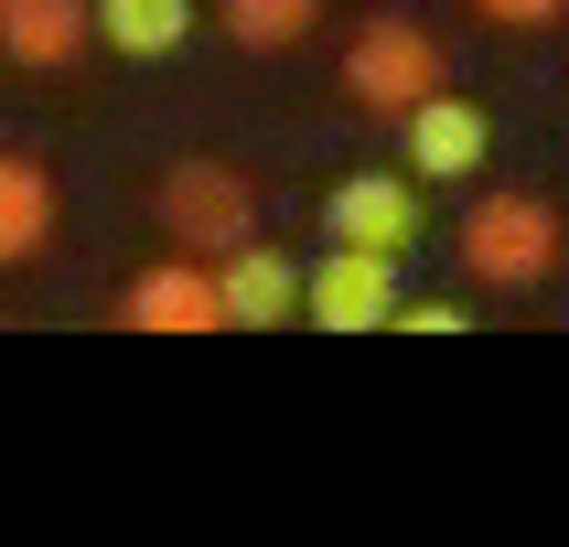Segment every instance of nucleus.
Returning a JSON list of instances; mask_svg holds the SVG:
<instances>
[{"mask_svg":"<svg viewBox=\"0 0 569 547\" xmlns=\"http://www.w3.org/2000/svg\"><path fill=\"white\" fill-rule=\"evenodd\" d=\"M54 215H64L54 172H43L32 151H11V140H0V269H32V257L54 247Z\"/></svg>","mask_w":569,"mask_h":547,"instance_id":"nucleus-10","label":"nucleus"},{"mask_svg":"<svg viewBox=\"0 0 569 547\" xmlns=\"http://www.w3.org/2000/svg\"><path fill=\"white\" fill-rule=\"evenodd\" d=\"M216 301H226V333H280L290 312H301V257L280 247H226L216 257Z\"/></svg>","mask_w":569,"mask_h":547,"instance_id":"nucleus-8","label":"nucleus"},{"mask_svg":"<svg viewBox=\"0 0 569 547\" xmlns=\"http://www.w3.org/2000/svg\"><path fill=\"white\" fill-rule=\"evenodd\" d=\"M462 269H473V290H548L559 280V204L548 193H483L473 215H462Z\"/></svg>","mask_w":569,"mask_h":547,"instance_id":"nucleus-2","label":"nucleus"},{"mask_svg":"<svg viewBox=\"0 0 569 547\" xmlns=\"http://www.w3.org/2000/svg\"><path fill=\"white\" fill-rule=\"evenodd\" d=\"M119 322L129 333H226V301H216V257H161L119 290Z\"/></svg>","mask_w":569,"mask_h":547,"instance_id":"nucleus-7","label":"nucleus"},{"mask_svg":"<svg viewBox=\"0 0 569 547\" xmlns=\"http://www.w3.org/2000/svg\"><path fill=\"white\" fill-rule=\"evenodd\" d=\"M226 43H248V54H280V43H301V32L322 22V0H216Z\"/></svg>","mask_w":569,"mask_h":547,"instance_id":"nucleus-12","label":"nucleus"},{"mask_svg":"<svg viewBox=\"0 0 569 547\" xmlns=\"http://www.w3.org/2000/svg\"><path fill=\"white\" fill-rule=\"evenodd\" d=\"M473 11H483V22H506V32H548L569 0H473Z\"/></svg>","mask_w":569,"mask_h":547,"instance_id":"nucleus-14","label":"nucleus"},{"mask_svg":"<svg viewBox=\"0 0 569 547\" xmlns=\"http://www.w3.org/2000/svg\"><path fill=\"white\" fill-rule=\"evenodd\" d=\"M151 215H161V236H172L183 257H226V247H248V236H258V193H248L237 161L183 151V161L151 183Z\"/></svg>","mask_w":569,"mask_h":547,"instance_id":"nucleus-3","label":"nucleus"},{"mask_svg":"<svg viewBox=\"0 0 569 547\" xmlns=\"http://www.w3.org/2000/svg\"><path fill=\"white\" fill-rule=\"evenodd\" d=\"M398 290H409V257L322 236V257L301 269V322H312V333H387Z\"/></svg>","mask_w":569,"mask_h":547,"instance_id":"nucleus-4","label":"nucleus"},{"mask_svg":"<svg viewBox=\"0 0 569 547\" xmlns=\"http://www.w3.org/2000/svg\"><path fill=\"white\" fill-rule=\"evenodd\" d=\"M398 129H409V172L419 183H473L483 161H495V119H483L462 87H430Z\"/></svg>","mask_w":569,"mask_h":547,"instance_id":"nucleus-6","label":"nucleus"},{"mask_svg":"<svg viewBox=\"0 0 569 547\" xmlns=\"http://www.w3.org/2000/svg\"><path fill=\"white\" fill-rule=\"evenodd\" d=\"M345 108H366V119H409L419 97L451 75V54H441V32L430 22H409V11H377V22H355L345 32Z\"/></svg>","mask_w":569,"mask_h":547,"instance_id":"nucleus-1","label":"nucleus"},{"mask_svg":"<svg viewBox=\"0 0 569 547\" xmlns=\"http://www.w3.org/2000/svg\"><path fill=\"white\" fill-rule=\"evenodd\" d=\"M87 22H97V43H108V54L161 64V54H183L193 0H87Z\"/></svg>","mask_w":569,"mask_h":547,"instance_id":"nucleus-11","label":"nucleus"},{"mask_svg":"<svg viewBox=\"0 0 569 547\" xmlns=\"http://www.w3.org/2000/svg\"><path fill=\"white\" fill-rule=\"evenodd\" d=\"M322 236L409 257L419 236H430V183H419V172H345V183L322 193Z\"/></svg>","mask_w":569,"mask_h":547,"instance_id":"nucleus-5","label":"nucleus"},{"mask_svg":"<svg viewBox=\"0 0 569 547\" xmlns=\"http://www.w3.org/2000/svg\"><path fill=\"white\" fill-rule=\"evenodd\" d=\"M87 43H97L87 0H0V64L64 75V64H87Z\"/></svg>","mask_w":569,"mask_h":547,"instance_id":"nucleus-9","label":"nucleus"},{"mask_svg":"<svg viewBox=\"0 0 569 547\" xmlns=\"http://www.w3.org/2000/svg\"><path fill=\"white\" fill-rule=\"evenodd\" d=\"M398 333H473V312H462V301H409V290H398Z\"/></svg>","mask_w":569,"mask_h":547,"instance_id":"nucleus-13","label":"nucleus"}]
</instances>
